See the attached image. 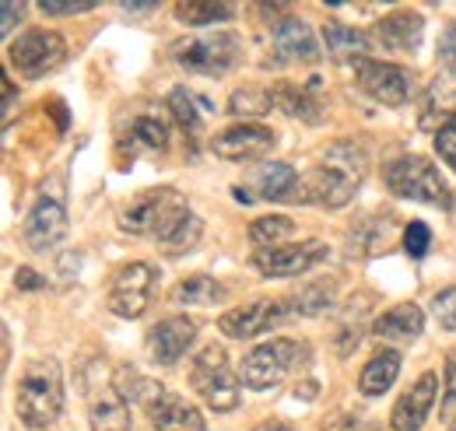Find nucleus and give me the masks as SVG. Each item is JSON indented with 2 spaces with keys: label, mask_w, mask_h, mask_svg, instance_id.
I'll use <instances>...</instances> for the list:
<instances>
[{
  "label": "nucleus",
  "mask_w": 456,
  "mask_h": 431,
  "mask_svg": "<svg viewBox=\"0 0 456 431\" xmlns=\"http://www.w3.org/2000/svg\"><path fill=\"white\" fill-rule=\"evenodd\" d=\"M197 340V323L186 316H169L148 329V354L155 365H175Z\"/></svg>",
  "instance_id": "nucleus-15"
},
{
  "label": "nucleus",
  "mask_w": 456,
  "mask_h": 431,
  "mask_svg": "<svg viewBox=\"0 0 456 431\" xmlns=\"http://www.w3.org/2000/svg\"><path fill=\"white\" fill-rule=\"evenodd\" d=\"M295 316H298V309L291 298H256V302H246L239 309H228L218 320V329L232 340H253L256 333L274 329Z\"/></svg>",
  "instance_id": "nucleus-10"
},
{
  "label": "nucleus",
  "mask_w": 456,
  "mask_h": 431,
  "mask_svg": "<svg viewBox=\"0 0 456 431\" xmlns=\"http://www.w3.org/2000/svg\"><path fill=\"white\" fill-rule=\"evenodd\" d=\"M155 281H159V273H155L151 264H144V260H134V264L119 267L113 273V284H110L106 309L113 316H119V320L144 316V309L151 302V291H155Z\"/></svg>",
  "instance_id": "nucleus-11"
},
{
  "label": "nucleus",
  "mask_w": 456,
  "mask_h": 431,
  "mask_svg": "<svg viewBox=\"0 0 456 431\" xmlns=\"http://www.w3.org/2000/svg\"><path fill=\"white\" fill-rule=\"evenodd\" d=\"M330 256L327 242L320 239H305V242H291V246H274V249H256L253 253V267L260 270V277H298L309 273L316 264H323Z\"/></svg>",
  "instance_id": "nucleus-13"
},
{
  "label": "nucleus",
  "mask_w": 456,
  "mask_h": 431,
  "mask_svg": "<svg viewBox=\"0 0 456 431\" xmlns=\"http://www.w3.org/2000/svg\"><path fill=\"white\" fill-rule=\"evenodd\" d=\"M432 316L439 320L443 329H456V288H443L432 298Z\"/></svg>",
  "instance_id": "nucleus-36"
},
{
  "label": "nucleus",
  "mask_w": 456,
  "mask_h": 431,
  "mask_svg": "<svg viewBox=\"0 0 456 431\" xmlns=\"http://www.w3.org/2000/svg\"><path fill=\"white\" fill-rule=\"evenodd\" d=\"M21 14H25L21 4H0V32H4V39L14 32V25L21 21Z\"/></svg>",
  "instance_id": "nucleus-41"
},
{
  "label": "nucleus",
  "mask_w": 456,
  "mask_h": 431,
  "mask_svg": "<svg viewBox=\"0 0 456 431\" xmlns=\"http://www.w3.org/2000/svg\"><path fill=\"white\" fill-rule=\"evenodd\" d=\"M271 109H278L274 92L256 88V85H242V88H235V92L228 95V112H232V116H242V119L264 116V112H271Z\"/></svg>",
  "instance_id": "nucleus-29"
},
{
  "label": "nucleus",
  "mask_w": 456,
  "mask_h": 431,
  "mask_svg": "<svg viewBox=\"0 0 456 431\" xmlns=\"http://www.w3.org/2000/svg\"><path fill=\"white\" fill-rule=\"evenodd\" d=\"M365 172H369V155L362 144L354 141H334L316 168H309L302 179H298V193L295 200L302 204H316V207H327V211H338L344 204L354 200L358 186L365 183Z\"/></svg>",
  "instance_id": "nucleus-1"
},
{
  "label": "nucleus",
  "mask_w": 456,
  "mask_h": 431,
  "mask_svg": "<svg viewBox=\"0 0 456 431\" xmlns=\"http://www.w3.org/2000/svg\"><path fill=\"white\" fill-rule=\"evenodd\" d=\"M274 102H278V109H285L288 116L305 119V123H320V116H323L320 99H313V95H309V88H291V85H281V88H274Z\"/></svg>",
  "instance_id": "nucleus-27"
},
{
  "label": "nucleus",
  "mask_w": 456,
  "mask_h": 431,
  "mask_svg": "<svg viewBox=\"0 0 456 431\" xmlns=\"http://www.w3.org/2000/svg\"><path fill=\"white\" fill-rule=\"evenodd\" d=\"M439 60H443V67H446V77L456 81V21L446 25V32H443V39H439Z\"/></svg>",
  "instance_id": "nucleus-39"
},
{
  "label": "nucleus",
  "mask_w": 456,
  "mask_h": 431,
  "mask_svg": "<svg viewBox=\"0 0 456 431\" xmlns=\"http://www.w3.org/2000/svg\"><path fill=\"white\" fill-rule=\"evenodd\" d=\"M376 36H379L383 46L394 50V53H414V50L421 46V36H425V18H421L418 11H407V7L390 11L387 18H379Z\"/></svg>",
  "instance_id": "nucleus-19"
},
{
  "label": "nucleus",
  "mask_w": 456,
  "mask_h": 431,
  "mask_svg": "<svg viewBox=\"0 0 456 431\" xmlns=\"http://www.w3.org/2000/svg\"><path fill=\"white\" fill-rule=\"evenodd\" d=\"M63 179L53 175L46 186H43V193H39V200L32 204V211L25 217V246L32 249V253H50V249H57L60 242L67 239V228H70V221H67V207H63Z\"/></svg>",
  "instance_id": "nucleus-8"
},
{
  "label": "nucleus",
  "mask_w": 456,
  "mask_h": 431,
  "mask_svg": "<svg viewBox=\"0 0 456 431\" xmlns=\"http://www.w3.org/2000/svg\"><path fill=\"white\" fill-rule=\"evenodd\" d=\"M298 179L302 175L288 162H260L253 179H249V186L256 190L253 197H260V200H295Z\"/></svg>",
  "instance_id": "nucleus-22"
},
{
  "label": "nucleus",
  "mask_w": 456,
  "mask_h": 431,
  "mask_svg": "<svg viewBox=\"0 0 456 431\" xmlns=\"http://www.w3.org/2000/svg\"><path fill=\"white\" fill-rule=\"evenodd\" d=\"M88 425L92 431H130V403L119 396L113 382L88 393Z\"/></svg>",
  "instance_id": "nucleus-20"
},
{
  "label": "nucleus",
  "mask_w": 456,
  "mask_h": 431,
  "mask_svg": "<svg viewBox=\"0 0 456 431\" xmlns=\"http://www.w3.org/2000/svg\"><path fill=\"white\" fill-rule=\"evenodd\" d=\"M436 155L456 172V116L436 130Z\"/></svg>",
  "instance_id": "nucleus-37"
},
{
  "label": "nucleus",
  "mask_w": 456,
  "mask_h": 431,
  "mask_svg": "<svg viewBox=\"0 0 456 431\" xmlns=\"http://www.w3.org/2000/svg\"><path fill=\"white\" fill-rule=\"evenodd\" d=\"M14 281H18V288H43V284H46L43 277H36V270H28V267L18 270V277H14Z\"/></svg>",
  "instance_id": "nucleus-43"
},
{
  "label": "nucleus",
  "mask_w": 456,
  "mask_h": 431,
  "mask_svg": "<svg viewBox=\"0 0 456 431\" xmlns=\"http://www.w3.org/2000/svg\"><path fill=\"white\" fill-rule=\"evenodd\" d=\"M291 302H295L298 316H316V313H327V309L334 305V284H330V281H327V284H313V288H305V291L291 295Z\"/></svg>",
  "instance_id": "nucleus-33"
},
{
  "label": "nucleus",
  "mask_w": 456,
  "mask_h": 431,
  "mask_svg": "<svg viewBox=\"0 0 456 431\" xmlns=\"http://www.w3.org/2000/svg\"><path fill=\"white\" fill-rule=\"evenodd\" d=\"M354 77H358V88L383 102L390 109L407 106L411 99V74L400 67V63H390V60H354Z\"/></svg>",
  "instance_id": "nucleus-12"
},
{
  "label": "nucleus",
  "mask_w": 456,
  "mask_h": 431,
  "mask_svg": "<svg viewBox=\"0 0 456 431\" xmlns=\"http://www.w3.org/2000/svg\"><path fill=\"white\" fill-rule=\"evenodd\" d=\"M200 99L193 95V92H186V88H172L169 92V112L172 119H175V126L190 137V141H197L200 134H204V109L197 106Z\"/></svg>",
  "instance_id": "nucleus-26"
},
{
  "label": "nucleus",
  "mask_w": 456,
  "mask_h": 431,
  "mask_svg": "<svg viewBox=\"0 0 456 431\" xmlns=\"http://www.w3.org/2000/svg\"><path fill=\"white\" fill-rule=\"evenodd\" d=\"M253 431H291V425L281 421V418H267V421H260Z\"/></svg>",
  "instance_id": "nucleus-44"
},
{
  "label": "nucleus",
  "mask_w": 456,
  "mask_h": 431,
  "mask_svg": "<svg viewBox=\"0 0 456 431\" xmlns=\"http://www.w3.org/2000/svg\"><path fill=\"white\" fill-rule=\"evenodd\" d=\"M225 295L228 291L222 281H215L208 273H193L172 288L169 302H175V305H218V302H225Z\"/></svg>",
  "instance_id": "nucleus-25"
},
{
  "label": "nucleus",
  "mask_w": 456,
  "mask_h": 431,
  "mask_svg": "<svg viewBox=\"0 0 456 431\" xmlns=\"http://www.w3.org/2000/svg\"><path fill=\"white\" fill-rule=\"evenodd\" d=\"M200 239H204V221L190 211V215L183 217V221L172 228L159 246H162V253H166V256H183V253L197 249V246H200Z\"/></svg>",
  "instance_id": "nucleus-30"
},
{
  "label": "nucleus",
  "mask_w": 456,
  "mask_h": 431,
  "mask_svg": "<svg viewBox=\"0 0 456 431\" xmlns=\"http://www.w3.org/2000/svg\"><path fill=\"white\" fill-rule=\"evenodd\" d=\"M278 148V134L260 123H239L211 137V151L225 162H260Z\"/></svg>",
  "instance_id": "nucleus-14"
},
{
  "label": "nucleus",
  "mask_w": 456,
  "mask_h": 431,
  "mask_svg": "<svg viewBox=\"0 0 456 431\" xmlns=\"http://www.w3.org/2000/svg\"><path fill=\"white\" fill-rule=\"evenodd\" d=\"M7 60L21 77H46L67 60V43L53 28H28L7 43Z\"/></svg>",
  "instance_id": "nucleus-9"
},
{
  "label": "nucleus",
  "mask_w": 456,
  "mask_h": 431,
  "mask_svg": "<svg viewBox=\"0 0 456 431\" xmlns=\"http://www.w3.org/2000/svg\"><path fill=\"white\" fill-rule=\"evenodd\" d=\"M291 235H295V221L285 215L256 217V221L249 224V242L260 246V249H274V246H281Z\"/></svg>",
  "instance_id": "nucleus-31"
},
{
  "label": "nucleus",
  "mask_w": 456,
  "mask_h": 431,
  "mask_svg": "<svg viewBox=\"0 0 456 431\" xmlns=\"http://www.w3.org/2000/svg\"><path fill=\"white\" fill-rule=\"evenodd\" d=\"M239 382H242V378L232 372L225 347H218V344H208V347L193 358V365H190V386L204 396V403H208L215 414H232V411L242 403Z\"/></svg>",
  "instance_id": "nucleus-4"
},
{
  "label": "nucleus",
  "mask_w": 456,
  "mask_h": 431,
  "mask_svg": "<svg viewBox=\"0 0 456 431\" xmlns=\"http://www.w3.org/2000/svg\"><path fill=\"white\" fill-rule=\"evenodd\" d=\"M323 431H372V428L362 418H354V414H334V418L323 421Z\"/></svg>",
  "instance_id": "nucleus-40"
},
{
  "label": "nucleus",
  "mask_w": 456,
  "mask_h": 431,
  "mask_svg": "<svg viewBox=\"0 0 456 431\" xmlns=\"http://www.w3.org/2000/svg\"><path fill=\"white\" fill-rule=\"evenodd\" d=\"M428 246H432V228H428L425 221H411V224L403 228V253L418 260V256L428 253Z\"/></svg>",
  "instance_id": "nucleus-34"
},
{
  "label": "nucleus",
  "mask_w": 456,
  "mask_h": 431,
  "mask_svg": "<svg viewBox=\"0 0 456 431\" xmlns=\"http://www.w3.org/2000/svg\"><path fill=\"white\" fill-rule=\"evenodd\" d=\"M400 376V354L397 351H379V354H372L369 362H365V369H362V376H358V393L362 396H383Z\"/></svg>",
  "instance_id": "nucleus-23"
},
{
  "label": "nucleus",
  "mask_w": 456,
  "mask_h": 431,
  "mask_svg": "<svg viewBox=\"0 0 456 431\" xmlns=\"http://www.w3.org/2000/svg\"><path fill=\"white\" fill-rule=\"evenodd\" d=\"M450 431H456V421H453V428H450Z\"/></svg>",
  "instance_id": "nucleus-46"
},
{
  "label": "nucleus",
  "mask_w": 456,
  "mask_h": 431,
  "mask_svg": "<svg viewBox=\"0 0 456 431\" xmlns=\"http://www.w3.org/2000/svg\"><path fill=\"white\" fill-rule=\"evenodd\" d=\"M172 60L179 67H186L190 74L222 77V74L239 67V60H242V39L235 32H208V36L179 39V43H172Z\"/></svg>",
  "instance_id": "nucleus-6"
},
{
  "label": "nucleus",
  "mask_w": 456,
  "mask_h": 431,
  "mask_svg": "<svg viewBox=\"0 0 456 431\" xmlns=\"http://www.w3.org/2000/svg\"><path fill=\"white\" fill-rule=\"evenodd\" d=\"M14 411H18V421L32 431L50 428L57 421L60 411H63V369H60L57 358L43 354L21 369Z\"/></svg>",
  "instance_id": "nucleus-2"
},
{
  "label": "nucleus",
  "mask_w": 456,
  "mask_h": 431,
  "mask_svg": "<svg viewBox=\"0 0 456 431\" xmlns=\"http://www.w3.org/2000/svg\"><path fill=\"white\" fill-rule=\"evenodd\" d=\"M436 393H439V376L425 372L403 396L397 400L394 414H390V428L394 431H421L432 407H436Z\"/></svg>",
  "instance_id": "nucleus-16"
},
{
  "label": "nucleus",
  "mask_w": 456,
  "mask_h": 431,
  "mask_svg": "<svg viewBox=\"0 0 456 431\" xmlns=\"http://www.w3.org/2000/svg\"><path fill=\"white\" fill-rule=\"evenodd\" d=\"M271 43H274V56L285 60V63H313V60H320V43H316L313 28L295 14H285L281 21H274Z\"/></svg>",
  "instance_id": "nucleus-17"
},
{
  "label": "nucleus",
  "mask_w": 456,
  "mask_h": 431,
  "mask_svg": "<svg viewBox=\"0 0 456 431\" xmlns=\"http://www.w3.org/2000/svg\"><path fill=\"white\" fill-rule=\"evenodd\" d=\"M95 7V0H43L39 4V11L46 14V18H60V14H85V11H92Z\"/></svg>",
  "instance_id": "nucleus-38"
},
{
  "label": "nucleus",
  "mask_w": 456,
  "mask_h": 431,
  "mask_svg": "<svg viewBox=\"0 0 456 431\" xmlns=\"http://www.w3.org/2000/svg\"><path fill=\"white\" fill-rule=\"evenodd\" d=\"M323 43H327V53L334 60H365V53L372 50V39L362 32V28H351L344 21H327L323 25Z\"/></svg>",
  "instance_id": "nucleus-24"
},
{
  "label": "nucleus",
  "mask_w": 456,
  "mask_h": 431,
  "mask_svg": "<svg viewBox=\"0 0 456 431\" xmlns=\"http://www.w3.org/2000/svg\"><path fill=\"white\" fill-rule=\"evenodd\" d=\"M439 418L453 421L456 418V354L446 358V378H443V403H439Z\"/></svg>",
  "instance_id": "nucleus-35"
},
{
  "label": "nucleus",
  "mask_w": 456,
  "mask_h": 431,
  "mask_svg": "<svg viewBox=\"0 0 456 431\" xmlns=\"http://www.w3.org/2000/svg\"><path fill=\"white\" fill-rule=\"evenodd\" d=\"M119 11H123V14H130V18H144V14H155V11H159V4H134V0L126 4V0H123V4H119Z\"/></svg>",
  "instance_id": "nucleus-42"
},
{
  "label": "nucleus",
  "mask_w": 456,
  "mask_h": 431,
  "mask_svg": "<svg viewBox=\"0 0 456 431\" xmlns=\"http://www.w3.org/2000/svg\"><path fill=\"white\" fill-rule=\"evenodd\" d=\"M172 11H175V18L183 25H193V28L215 25V21H232L235 18V7L232 4H200V0H179Z\"/></svg>",
  "instance_id": "nucleus-28"
},
{
  "label": "nucleus",
  "mask_w": 456,
  "mask_h": 431,
  "mask_svg": "<svg viewBox=\"0 0 456 431\" xmlns=\"http://www.w3.org/2000/svg\"><path fill=\"white\" fill-rule=\"evenodd\" d=\"M130 141L141 144V148H148V151H162V148L169 144V126H166L162 116L141 112V116L130 123Z\"/></svg>",
  "instance_id": "nucleus-32"
},
{
  "label": "nucleus",
  "mask_w": 456,
  "mask_h": 431,
  "mask_svg": "<svg viewBox=\"0 0 456 431\" xmlns=\"http://www.w3.org/2000/svg\"><path fill=\"white\" fill-rule=\"evenodd\" d=\"M302 362H305V344L288 340V337H274V340H267V344H260V347H253L246 354V362H242V386L264 393V389L278 386Z\"/></svg>",
  "instance_id": "nucleus-7"
},
{
  "label": "nucleus",
  "mask_w": 456,
  "mask_h": 431,
  "mask_svg": "<svg viewBox=\"0 0 456 431\" xmlns=\"http://www.w3.org/2000/svg\"><path fill=\"white\" fill-rule=\"evenodd\" d=\"M186 215H190L186 200L172 186H159V190H148L137 200H130V207L119 217V228L130 235H151L155 242H162Z\"/></svg>",
  "instance_id": "nucleus-5"
},
{
  "label": "nucleus",
  "mask_w": 456,
  "mask_h": 431,
  "mask_svg": "<svg viewBox=\"0 0 456 431\" xmlns=\"http://www.w3.org/2000/svg\"><path fill=\"white\" fill-rule=\"evenodd\" d=\"M383 179H387V186H390L394 197L418 200V204H432V207H443V211L453 207L450 183L443 179V172L436 165L428 162V159H421V155L394 159V162L383 168Z\"/></svg>",
  "instance_id": "nucleus-3"
},
{
  "label": "nucleus",
  "mask_w": 456,
  "mask_h": 431,
  "mask_svg": "<svg viewBox=\"0 0 456 431\" xmlns=\"http://www.w3.org/2000/svg\"><path fill=\"white\" fill-rule=\"evenodd\" d=\"M425 329V313L414 305V302H403V305H394L387 309L376 323H372V333L379 340H390V344H411L418 340Z\"/></svg>",
  "instance_id": "nucleus-21"
},
{
  "label": "nucleus",
  "mask_w": 456,
  "mask_h": 431,
  "mask_svg": "<svg viewBox=\"0 0 456 431\" xmlns=\"http://www.w3.org/2000/svg\"><path fill=\"white\" fill-rule=\"evenodd\" d=\"M11 106H14V85H11V81H4V116L11 112Z\"/></svg>",
  "instance_id": "nucleus-45"
},
{
  "label": "nucleus",
  "mask_w": 456,
  "mask_h": 431,
  "mask_svg": "<svg viewBox=\"0 0 456 431\" xmlns=\"http://www.w3.org/2000/svg\"><path fill=\"white\" fill-rule=\"evenodd\" d=\"M144 411H148L155 431H208L204 414H200L193 403H186L183 396L169 393V389H162Z\"/></svg>",
  "instance_id": "nucleus-18"
}]
</instances>
